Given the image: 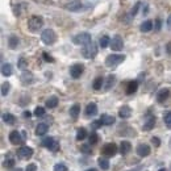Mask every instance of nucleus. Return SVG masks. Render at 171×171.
Wrapping results in <instances>:
<instances>
[{
  "mask_svg": "<svg viewBox=\"0 0 171 171\" xmlns=\"http://www.w3.org/2000/svg\"><path fill=\"white\" fill-rule=\"evenodd\" d=\"M3 121L5 124H8V125H13L15 121H16V117L12 113H4L3 115Z\"/></svg>",
  "mask_w": 171,
  "mask_h": 171,
  "instance_id": "28",
  "label": "nucleus"
},
{
  "mask_svg": "<svg viewBox=\"0 0 171 171\" xmlns=\"http://www.w3.org/2000/svg\"><path fill=\"white\" fill-rule=\"evenodd\" d=\"M137 154L140 157H147L150 154V146L146 145V143H140L137 146Z\"/></svg>",
  "mask_w": 171,
  "mask_h": 171,
  "instance_id": "13",
  "label": "nucleus"
},
{
  "mask_svg": "<svg viewBox=\"0 0 171 171\" xmlns=\"http://www.w3.org/2000/svg\"><path fill=\"white\" fill-rule=\"evenodd\" d=\"M99 137H97V133H95V132H91V134L88 136V143L90 145H95V143L97 142Z\"/></svg>",
  "mask_w": 171,
  "mask_h": 171,
  "instance_id": "34",
  "label": "nucleus"
},
{
  "mask_svg": "<svg viewBox=\"0 0 171 171\" xmlns=\"http://www.w3.org/2000/svg\"><path fill=\"white\" fill-rule=\"evenodd\" d=\"M41 143H42L43 147H46V149H49V150H52V151H57L59 149V142L56 141L54 138H52V137H46V138H43Z\"/></svg>",
  "mask_w": 171,
  "mask_h": 171,
  "instance_id": "6",
  "label": "nucleus"
},
{
  "mask_svg": "<svg viewBox=\"0 0 171 171\" xmlns=\"http://www.w3.org/2000/svg\"><path fill=\"white\" fill-rule=\"evenodd\" d=\"M166 50H167V53H169V54H171V42H170V43H167Z\"/></svg>",
  "mask_w": 171,
  "mask_h": 171,
  "instance_id": "49",
  "label": "nucleus"
},
{
  "mask_svg": "<svg viewBox=\"0 0 171 171\" xmlns=\"http://www.w3.org/2000/svg\"><path fill=\"white\" fill-rule=\"evenodd\" d=\"M140 5H141V3L138 2V3H136V5H134V8L130 11V16H136V13H137V11H138V8H140Z\"/></svg>",
  "mask_w": 171,
  "mask_h": 171,
  "instance_id": "44",
  "label": "nucleus"
},
{
  "mask_svg": "<svg viewBox=\"0 0 171 171\" xmlns=\"http://www.w3.org/2000/svg\"><path fill=\"white\" fill-rule=\"evenodd\" d=\"M140 29H141V32H143V33L150 32V30L153 29V21H151V20L143 21V23L141 24V26H140Z\"/></svg>",
  "mask_w": 171,
  "mask_h": 171,
  "instance_id": "22",
  "label": "nucleus"
},
{
  "mask_svg": "<svg viewBox=\"0 0 171 171\" xmlns=\"http://www.w3.org/2000/svg\"><path fill=\"white\" fill-rule=\"evenodd\" d=\"M86 137H87V130L84 128H78V129H76V140L83 141Z\"/></svg>",
  "mask_w": 171,
  "mask_h": 171,
  "instance_id": "30",
  "label": "nucleus"
},
{
  "mask_svg": "<svg viewBox=\"0 0 171 171\" xmlns=\"http://www.w3.org/2000/svg\"><path fill=\"white\" fill-rule=\"evenodd\" d=\"M47 129H49L47 124H45V123L38 124L37 128H36V134H37V136H43L45 133H47Z\"/></svg>",
  "mask_w": 171,
  "mask_h": 171,
  "instance_id": "20",
  "label": "nucleus"
},
{
  "mask_svg": "<svg viewBox=\"0 0 171 171\" xmlns=\"http://www.w3.org/2000/svg\"><path fill=\"white\" fill-rule=\"evenodd\" d=\"M3 164H4V167H7V169H12L13 164H15V159L9 158V159H7V161H4Z\"/></svg>",
  "mask_w": 171,
  "mask_h": 171,
  "instance_id": "41",
  "label": "nucleus"
},
{
  "mask_svg": "<svg viewBox=\"0 0 171 171\" xmlns=\"http://www.w3.org/2000/svg\"><path fill=\"white\" fill-rule=\"evenodd\" d=\"M162 28V21H161V19H157L155 20V30H159Z\"/></svg>",
  "mask_w": 171,
  "mask_h": 171,
  "instance_id": "47",
  "label": "nucleus"
},
{
  "mask_svg": "<svg viewBox=\"0 0 171 171\" xmlns=\"http://www.w3.org/2000/svg\"><path fill=\"white\" fill-rule=\"evenodd\" d=\"M111 49L113 52H120V50H123V47H124V41H123V38H121V36H115L112 40H111Z\"/></svg>",
  "mask_w": 171,
  "mask_h": 171,
  "instance_id": "10",
  "label": "nucleus"
},
{
  "mask_svg": "<svg viewBox=\"0 0 171 171\" xmlns=\"http://www.w3.org/2000/svg\"><path fill=\"white\" fill-rule=\"evenodd\" d=\"M167 25H169L170 28H171V15L169 16V19H167Z\"/></svg>",
  "mask_w": 171,
  "mask_h": 171,
  "instance_id": "51",
  "label": "nucleus"
},
{
  "mask_svg": "<svg viewBox=\"0 0 171 171\" xmlns=\"http://www.w3.org/2000/svg\"><path fill=\"white\" fill-rule=\"evenodd\" d=\"M46 108H49V109H52V108H56L57 106H58V97L57 96H50L46 100Z\"/></svg>",
  "mask_w": 171,
  "mask_h": 171,
  "instance_id": "23",
  "label": "nucleus"
},
{
  "mask_svg": "<svg viewBox=\"0 0 171 171\" xmlns=\"http://www.w3.org/2000/svg\"><path fill=\"white\" fill-rule=\"evenodd\" d=\"M83 70H84V66L82 63H75L70 67V75L73 76L74 79H78L80 78V75L83 74Z\"/></svg>",
  "mask_w": 171,
  "mask_h": 171,
  "instance_id": "9",
  "label": "nucleus"
},
{
  "mask_svg": "<svg viewBox=\"0 0 171 171\" xmlns=\"http://www.w3.org/2000/svg\"><path fill=\"white\" fill-rule=\"evenodd\" d=\"M43 25V19L41 16H32V17L28 20V29L33 33L38 32Z\"/></svg>",
  "mask_w": 171,
  "mask_h": 171,
  "instance_id": "1",
  "label": "nucleus"
},
{
  "mask_svg": "<svg viewBox=\"0 0 171 171\" xmlns=\"http://www.w3.org/2000/svg\"><path fill=\"white\" fill-rule=\"evenodd\" d=\"M73 42L75 45H88V43H91L92 40H91V34L87 32H83V33H79V34H76L74 38H73Z\"/></svg>",
  "mask_w": 171,
  "mask_h": 171,
  "instance_id": "4",
  "label": "nucleus"
},
{
  "mask_svg": "<svg viewBox=\"0 0 171 171\" xmlns=\"http://www.w3.org/2000/svg\"><path fill=\"white\" fill-rule=\"evenodd\" d=\"M66 8L71 11V12H78V11L83 8V4H82L80 0H73V2L69 3V5H66Z\"/></svg>",
  "mask_w": 171,
  "mask_h": 171,
  "instance_id": "12",
  "label": "nucleus"
},
{
  "mask_svg": "<svg viewBox=\"0 0 171 171\" xmlns=\"http://www.w3.org/2000/svg\"><path fill=\"white\" fill-rule=\"evenodd\" d=\"M97 163H99V166H100L101 170H108L109 169V162H108V159H106V158H99Z\"/></svg>",
  "mask_w": 171,
  "mask_h": 171,
  "instance_id": "32",
  "label": "nucleus"
},
{
  "mask_svg": "<svg viewBox=\"0 0 171 171\" xmlns=\"http://www.w3.org/2000/svg\"><path fill=\"white\" fill-rule=\"evenodd\" d=\"M23 115H24V117H26V119H29V117H30V116H32V113H30L29 111H25V112H24Z\"/></svg>",
  "mask_w": 171,
  "mask_h": 171,
  "instance_id": "48",
  "label": "nucleus"
},
{
  "mask_svg": "<svg viewBox=\"0 0 171 171\" xmlns=\"http://www.w3.org/2000/svg\"><path fill=\"white\" fill-rule=\"evenodd\" d=\"M86 171H97L96 169H88V170H86Z\"/></svg>",
  "mask_w": 171,
  "mask_h": 171,
  "instance_id": "52",
  "label": "nucleus"
},
{
  "mask_svg": "<svg viewBox=\"0 0 171 171\" xmlns=\"http://www.w3.org/2000/svg\"><path fill=\"white\" fill-rule=\"evenodd\" d=\"M36 2H40V3H53L52 0H36Z\"/></svg>",
  "mask_w": 171,
  "mask_h": 171,
  "instance_id": "50",
  "label": "nucleus"
},
{
  "mask_svg": "<svg viewBox=\"0 0 171 171\" xmlns=\"http://www.w3.org/2000/svg\"><path fill=\"white\" fill-rule=\"evenodd\" d=\"M125 59V56L124 54H111L106 58V65L108 67H116L117 65L123 63Z\"/></svg>",
  "mask_w": 171,
  "mask_h": 171,
  "instance_id": "3",
  "label": "nucleus"
},
{
  "mask_svg": "<svg viewBox=\"0 0 171 171\" xmlns=\"http://www.w3.org/2000/svg\"><path fill=\"white\" fill-rule=\"evenodd\" d=\"M19 43H20V40H19V37H16V36H11L8 38V46L11 49H16L19 46Z\"/></svg>",
  "mask_w": 171,
  "mask_h": 171,
  "instance_id": "27",
  "label": "nucleus"
},
{
  "mask_svg": "<svg viewBox=\"0 0 171 171\" xmlns=\"http://www.w3.org/2000/svg\"><path fill=\"white\" fill-rule=\"evenodd\" d=\"M101 153L107 157H113L115 154L117 153V146H116V143H113V142H108L103 146Z\"/></svg>",
  "mask_w": 171,
  "mask_h": 171,
  "instance_id": "8",
  "label": "nucleus"
},
{
  "mask_svg": "<svg viewBox=\"0 0 171 171\" xmlns=\"http://www.w3.org/2000/svg\"><path fill=\"white\" fill-rule=\"evenodd\" d=\"M169 96H170L169 88H162V90L157 93V100H158V103H163L164 100H167Z\"/></svg>",
  "mask_w": 171,
  "mask_h": 171,
  "instance_id": "15",
  "label": "nucleus"
},
{
  "mask_svg": "<svg viewBox=\"0 0 171 171\" xmlns=\"http://www.w3.org/2000/svg\"><path fill=\"white\" fill-rule=\"evenodd\" d=\"M41 40L45 45H53L57 41V34L53 29H45L41 33Z\"/></svg>",
  "mask_w": 171,
  "mask_h": 171,
  "instance_id": "2",
  "label": "nucleus"
},
{
  "mask_svg": "<svg viewBox=\"0 0 171 171\" xmlns=\"http://www.w3.org/2000/svg\"><path fill=\"white\" fill-rule=\"evenodd\" d=\"M53 170L54 171H67V167H66V164H63V163H57V164H54Z\"/></svg>",
  "mask_w": 171,
  "mask_h": 171,
  "instance_id": "38",
  "label": "nucleus"
},
{
  "mask_svg": "<svg viewBox=\"0 0 171 171\" xmlns=\"http://www.w3.org/2000/svg\"><path fill=\"white\" fill-rule=\"evenodd\" d=\"M159 171H166V170H164V169H161V170H159Z\"/></svg>",
  "mask_w": 171,
  "mask_h": 171,
  "instance_id": "54",
  "label": "nucleus"
},
{
  "mask_svg": "<svg viewBox=\"0 0 171 171\" xmlns=\"http://www.w3.org/2000/svg\"><path fill=\"white\" fill-rule=\"evenodd\" d=\"M43 115H45V109H43L42 107H37L34 109V116H37V117H42Z\"/></svg>",
  "mask_w": 171,
  "mask_h": 171,
  "instance_id": "40",
  "label": "nucleus"
},
{
  "mask_svg": "<svg viewBox=\"0 0 171 171\" xmlns=\"http://www.w3.org/2000/svg\"><path fill=\"white\" fill-rule=\"evenodd\" d=\"M97 113V106L95 103H90V104H87V107H86V116H95Z\"/></svg>",
  "mask_w": 171,
  "mask_h": 171,
  "instance_id": "17",
  "label": "nucleus"
},
{
  "mask_svg": "<svg viewBox=\"0 0 171 171\" xmlns=\"http://www.w3.org/2000/svg\"><path fill=\"white\" fill-rule=\"evenodd\" d=\"M99 45L101 46V49L107 47L108 45H111V40H109V37L108 36H103L100 40H99Z\"/></svg>",
  "mask_w": 171,
  "mask_h": 171,
  "instance_id": "31",
  "label": "nucleus"
},
{
  "mask_svg": "<svg viewBox=\"0 0 171 171\" xmlns=\"http://www.w3.org/2000/svg\"><path fill=\"white\" fill-rule=\"evenodd\" d=\"M42 57H43V59H45L46 62H50V63H53V62H54V58H53L52 56H49L47 53H42Z\"/></svg>",
  "mask_w": 171,
  "mask_h": 171,
  "instance_id": "42",
  "label": "nucleus"
},
{
  "mask_svg": "<svg viewBox=\"0 0 171 171\" xmlns=\"http://www.w3.org/2000/svg\"><path fill=\"white\" fill-rule=\"evenodd\" d=\"M9 142L13 143V145H19V143H21L24 141V137H23V133H20V132L17 130H13L9 133Z\"/></svg>",
  "mask_w": 171,
  "mask_h": 171,
  "instance_id": "11",
  "label": "nucleus"
},
{
  "mask_svg": "<svg viewBox=\"0 0 171 171\" xmlns=\"http://www.w3.org/2000/svg\"><path fill=\"white\" fill-rule=\"evenodd\" d=\"M2 74L4 76H11V75H12V65H11V63H3Z\"/></svg>",
  "mask_w": 171,
  "mask_h": 171,
  "instance_id": "24",
  "label": "nucleus"
},
{
  "mask_svg": "<svg viewBox=\"0 0 171 171\" xmlns=\"http://www.w3.org/2000/svg\"><path fill=\"white\" fill-rule=\"evenodd\" d=\"M100 120H101L103 125H112V124H115V117H113V116H109V115H101Z\"/></svg>",
  "mask_w": 171,
  "mask_h": 171,
  "instance_id": "25",
  "label": "nucleus"
},
{
  "mask_svg": "<svg viewBox=\"0 0 171 171\" xmlns=\"http://www.w3.org/2000/svg\"><path fill=\"white\" fill-rule=\"evenodd\" d=\"M130 149H132V145H130V142L129 141H123L120 143V153L123 154V155H125V154H128L130 151Z\"/></svg>",
  "mask_w": 171,
  "mask_h": 171,
  "instance_id": "18",
  "label": "nucleus"
},
{
  "mask_svg": "<svg viewBox=\"0 0 171 171\" xmlns=\"http://www.w3.org/2000/svg\"><path fill=\"white\" fill-rule=\"evenodd\" d=\"M151 142L154 143V146H155V147H158L159 145H161V140H159L158 137H153V138H151Z\"/></svg>",
  "mask_w": 171,
  "mask_h": 171,
  "instance_id": "46",
  "label": "nucleus"
},
{
  "mask_svg": "<svg viewBox=\"0 0 171 171\" xmlns=\"http://www.w3.org/2000/svg\"><path fill=\"white\" fill-rule=\"evenodd\" d=\"M137 88H138L137 80H132L128 83V87H126V93H128V95H132V93H134L137 91Z\"/></svg>",
  "mask_w": 171,
  "mask_h": 171,
  "instance_id": "21",
  "label": "nucleus"
},
{
  "mask_svg": "<svg viewBox=\"0 0 171 171\" xmlns=\"http://www.w3.org/2000/svg\"><path fill=\"white\" fill-rule=\"evenodd\" d=\"M82 54H83V57L84 58H87V59H91V58H93L97 54V47H96V45L93 42H91V43H88V45H86V46H83V49H82Z\"/></svg>",
  "mask_w": 171,
  "mask_h": 171,
  "instance_id": "5",
  "label": "nucleus"
},
{
  "mask_svg": "<svg viewBox=\"0 0 171 171\" xmlns=\"http://www.w3.org/2000/svg\"><path fill=\"white\" fill-rule=\"evenodd\" d=\"M119 116L121 119H129L132 116V108L129 106H123L119 109Z\"/></svg>",
  "mask_w": 171,
  "mask_h": 171,
  "instance_id": "16",
  "label": "nucleus"
},
{
  "mask_svg": "<svg viewBox=\"0 0 171 171\" xmlns=\"http://www.w3.org/2000/svg\"><path fill=\"white\" fill-rule=\"evenodd\" d=\"M80 113V104H74L73 107L70 108V116L73 119H76Z\"/></svg>",
  "mask_w": 171,
  "mask_h": 171,
  "instance_id": "26",
  "label": "nucleus"
},
{
  "mask_svg": "<svg viewBox=\"0 0 171 171\" xmlns=\"http://www.w3.org/2000/svg\"><path fill=\"white\" fill-rule=\"evenodd\" d=\"M13 171H23V170H21V169H16V170H13Z\"/></svg>",
  "mask_w": 171,
  "mask_h": 171,
  "instance_id": "53",
  "label": "nucleus"
},
{
  "mask_svg": "<svg viewBox=\"0 0 171 171\" xmlns=\"http://www.w3.org/2000/svg\"><path fill=\"white\" fill-rule=\"evenodd\" d=\"M33 80H34V78H33V74L30 73V71H24L23 74H21V83L23 84H32Z\"/></svg>",
  "mask_w": 171,
  "mask_h": 171,
  "instance_id": "14",
  "label": "nucleus"
},
{
  "mask_svg": "<svg viewBox=\"0 0 171 171\" xmlns=\"http://www.w3.org/2000/svg\"><path fill=\"white\" fill-rule=\"evenodd\" d=\"M163 121L166 123L167 126H171V111H169V112L164 113V116H163Z\"/></svg>",
  "mask_w": 171,
  "mask_h": 171,
  "instance_id": "39",
  "label": "nucleus"
},
{
  "mask_svg": "<svg viewBox=\"0 0 171 171\" xmlns=\"http://www.w3.org/2000/svg\"><path fill=\"white\" fill-rule=\"evenodd\" d=\"M154 125H155V117L154 116H150L146 121H145V124H143V130H151L154 128Z\"/></svg>",
  "mask_w": 171,
  "mask_h": 171,
  "instance_id": "19",
  "label": "nucleus"
},
{
  "mask_svg": "<svg viewBox=\"0 0 171 171\" xmlns=\"http://www.w3.org/2000/svg\"><path fill=\"white\" fill-rule=\"evenodd\" d=\"M80 151L84 153V154H90L92 150H91V145L90 143H83V145L80 146Z\"/></svg>",
  "mask_w": 171,
  "mask_h": 171,
  "instance_id": "37",
  "label": "nucleus"
},
{
  "mask_svg": "<svg viewBox=\"0 0 171 171\" xmlns=\"http://www.w3.org/2000/svg\"><path fill=\"white\" fill-rule=\"evenodd\" d=\"M9 88H11V84L8 83V82H4V83L2 84V95L3 96H7L8 95Z\"/></svg>",
  "mask_w": 171,
  "mask_h": 171,
  "instance_id": "35",
  "label": "nucleus"
},
{
  "mask_svg": "<svg viewBox=\"0 0 171 171\" xmlns=\"http://www.w3.org/2000/svg\"><path fill=\"white\" fill-rule=\"evenodd\" d=\"M101 125H103L101 120H95V121L92 123V128H93V129H97V128H100Z\"/></svg>",
  "mask_w": 171,
  "mask_h": 171,
  "instance_id": "43",
  "label": "nucleus"
},
{
  "mask_svg": "<svg viewBox=\"0 0 171 171\" xmlns=\"http://www.w3.org/2000/svg\"><path fill=\"white\" fill-rule=\"evenodd\" d=\"M17 157L20 159H24V161H28V159H30L33 157V149L29 147V146L20 147L19 151H17Z\"/></svg>",
  "mask_w": 171,
  "mask_h": 171,
  "instance_id": "7",
  "label": "nucleus"
},
{
  "mask_svg": "<svg viewBox=\"0 0 171 171\" xmlns=\"http://www.w3.org/2000/svg\"><path fill=\"white\" fill-rule=\"evenodd\" d=\"M17 66H19V69H21V70H25L26 67H28V61H26L25 58L21 57V58L19 59V63H17Z\"/></svg>",
  "mask_w": 171,
  "mask_h": 171,
  "instance_id": "36",
  "label": "nucleus"
},
{
  "mask_svg": "<svg viewBox=\"0 0 171 171\" xmlns=\"http://www.w3.org/2000/svg\"><path fill=\"white\" fill-rule=\"evenodd\" d=\"M115 82H116V76H115V75H108L107 84H106V90H111V88L113 87V84H115Z\"/></svg>",
  "mask_w": 171,
  "mask_h": 171,
  "instance_id": "33",
  "label": "nucleus"
},
{
  "mask_svg": "<svg viewBox=\"0 0 171 171\" xmlns=\"http://www.w3.org/2000/svg\"><path fill=\"white\" fill-rule=\"evenodd\" d=\"M103 83H104V79L101 78V76H97V78L93 80V83H92V88L95 91H99V90H101V87H103Z\"/></svg>",
  "mask_w": 171,
  "mask_h": 171,
  "instance_id": "29",
  "label": "nucleus"
},
{
  "mask_svg": "<svg viewBox=\"0 0 171 171\" xmlns=\"http://www.w3.org/2000/svg\"><path fill=\"white\" fill-rule=\"evenodd\" d=\"M25 171H37V166H36L34 163H30V164H28V166H26Z\"/></svg>",
  "mask_w": 171,
  "mask_h": 171,
  "instance_id": "45",
  "label": "nucleus"
}]
</instances>
